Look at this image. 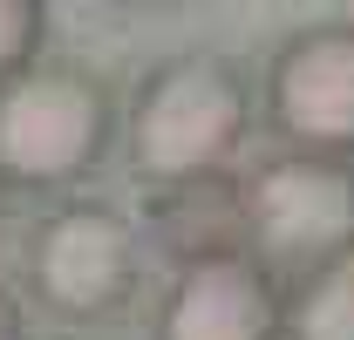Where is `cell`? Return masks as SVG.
<instances>
[{"label":"cell","instance_id":"3","mask_svg":"<svg viewBox=\"0 0 354 340\" xmlns=\"http://www.w3.org/2000/svg\"><path fill=\"white\" fill-rule=\"evenodd\" d=\"M245 232L252 258L272 265H327L354 252V157H307L286 150L252 170L245 184Z\"/></svg>","mask_w":354,"mask_h":340},{"label":"cell","instance_id":"2","mask_svg":"<svg viewBox=\"0 0 354 340\" xmlns=\"http://www.w3.org/2000/svg\"><path fill=\"white\" fill-rule=\"evenodd\" d=\"M109 143V95L75 62H35L0 88V184H68Z\"/></svg>","mask_w":354,"mask_h":340},{"label":"cell","instance_id":"9","mask_svg":"<svg viewBox=\"0 0 354 340\" xmlns=\"http://www.w3.org/2000/svg\"><path fill=\"white\" fill-rule=\"evenodd\" d=\"M0 340H21V313H14V299L0 293Z\"/></svg>","mask_w":354,"mask_h":340},{"label":"cell","instance_id":"7","mask_svg":"<svg viewBox=\"0 0 354 340\" xmlns=\"http://www.w3.org/2000/svg\"><path fill=\"white\" fill-rule=\"evenodd\" d=\"M286 334L293 340H354V252L307 272V286L286 306Z\"/></svg>","mask_w":354,"mask_h":340},{"label":"cell","instance_id":"5","mask_svg":"<svg viewBox=\"0 0 354 340\" xmlns=\"http://www.w3.org/2000/svg\"><path fill=\"white\" fill-rule=\"evenodd\" d=\"M272 123L307 157H354V28H307L266 75Z\"/></svg>","mask_w":354,"mask_h":340},{"label":"cell","instance_id":"1","mask_svg":"<svg viewBox=\"0 0 354 340\" xmlns=\"http://www.w3.org/2000/svg\"><path fill=\"white\" fill-rule=\"evenodd\" d=\"M245 136V82L218 55L164 62L130 102V164L143 184H205Z\"/></svg>","mask_w":354,"mask_h":340},{"label":"cell","instance_id":"8","mask_svg":"<svg viewBox=\"0 0 354 340\" xmlns=\"http://www.w3.org/2000/svg\"><path fill=\"white\" fill-rule=\"evenodd\" d=\"M41 28H48V7H41V0H0V88L14 82L21 68H35V55H41Z\"/></svg>","mask_w":354,"mask_h":340},{"label":"cell","instance_id":"6","mask_svg":"<svg viewBox=\"0 0 354 340\" xmlns=\"http://www.w3.org/2000/svg\"><path fill=\"white\" fill-rule=\"evenodd\" d=\"M279 279L252 252H198L164 299V340H279Z\"/></svg>","mask_w":354,"mask_h":340},{"label":"cell","instance_id":"4","mask_svg":"<svg viewBox=\"0 0 354 340\" xmlns=\"http://www.w3.org/2000/svg\"><path fill=\"white\" fill-rule=\"evenodd\" d=\"M28 265H35V293L62 320H102L109 306L130 299L136 245H130V225L116 211H102V205H62L55 218H41Z\"/></svg>","mask_w":354,"mask_h":340}]
</instances>
